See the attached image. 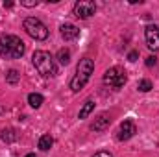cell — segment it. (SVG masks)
I'll return each instance as SVG.
<instances>
[{"label":"cell","instance_id":"1","mask_svg":"<svg viewBox=\"0 0 159 157\" xmlns=\"http://www.w3.org/2000/svg\"><path fill=\"white\" fill-rule=\"evenodd\" d=\"M26 46L17 35H0V56L6 59H19L24 54Z\"/></svg>","mask_w":159,"mask_h":157},{"label":"cell","instance_id":"2","mask_svg":"<svg viewBox=\"0 0 159 157\" xmlns=\"http://www.w3.org/2000/svg\"><path fill=\"white\" fill-rule=\"evenodd\" d=\"M32 61H34V65H35V69H37V72H39L41 76H44V78H52V76L57 74V69H56L54 57H52L48 52H44V50H37V52H34Z\"/></svg>","mask_w":159,"mask_h":157},{"label":"cell","instance_id":"3","mask_svg":"<svg viewBox=\"0 0 159 157\" xmlns=\"http://www.w3.org/2000/svg\"><path fill=\"white\" fill-rule=\"evenodd\" d=\"M93 70H94V63H93V59H89V57L80 59L78 69H76V76L70 79V89H72L74 92H78L80 89H83L85 83H87L89 78H91Z\"/></svg>","mask_w":159,"mask_h":157},{"label":"cell","instance_id":"4","mask_svg":"<svg viewBox=\"0 0 159 157\" xmlns=\"http://www.w3.org/2000/svg\"><path fill=\"white\" fill-rule=\"evenodd\" d=\"M24 30H26V34L32 39H35V41H44L48 37V28L41 22L39 19H35V17H28L24 20Z\"/></svg>","mask_w":159,"mask_h":157},{"label":"cell","instance_id":"5","mask_svg":"<svg viewBox=\"0 0 159 157\" xmlns=\"http://www.w3.org/2000/svg\"><path fill=\"white\" fill-rule=\"evenodd\" d=\"M126 79H128L126 70L120 69V67H111V69L106 70V74H104V83H107V85H111V87H115V89L124 87Z\"/></svg>","mask_w":159,"mask_h":157},{"label":"cell","instance_id":"6","mask_svg":"<svg viewBox=\"0 0 159 157\" xmlns=\"http://www.w3.org/2000/svg\"><path fill=\"white\" fill-rule=\"evenodd\" d=\"M96 11V4L91 0H80L74 4V15L78 19H89L91 15H94Z\"/></svg>","mask_w":159,"mask_h":157},{"label":"cell","instance_id":"7","mask_svg":"<svg viewBox=\"0 0 159 157\" xmlns=\"http://www.w3.org/2000/svg\"><path fill=\"white\" fill-rule=\"evenodd\" d=\"M144 37H146V44L150 50L159 52V28L157 26H148L146 32H144Z\"/></svg>","mask_w":159,"mask_h":157},{"label":"cell","instance_id":"8","mask_svg":"<svg viewBox=\"0 0 159 157\" xmlns=\"http://www.w3.org/2000/svg\"><path fill=\"white\" fill-rule=\"evenodd\" d=\"M135 133H137V128H135V124H133L131 120H124V122L120 124V128H119L117 139H119V141H128V139H131Z\"/></svg>","mask_w":159,"mask_h":157},{"label":"cell","instance_id":"9","mask_svg":"<svg viewBox=\"0 0 159 157\" xmlns=\"http://www.w3.org/2000/svg\"><path fill=\"white\" fill-rule=\"evenodd\" d=\"M59 30H61V37L65 41H74V39H78V35H80V30L74 24H63Z\"/></svg>","mask_w":159,"mask_h":157},{"label":"cell","instance_id":"10","mask_svg":"<svg viewBox=\"0 0 159 157\" xmlns=\"http://www.w3.org/2000/svg\"><path fill=\"white\" fill-rule=\"evenodd\" d=\"M109 124H111V118L109 115H100L98 118H94V122L91 124V129H94V131H104V129H107L109 128Z\"/></svg>","mask_w":159,"mask_h":157},{"label":"cell","instance_id":"11","mask_svg":"<svg viewBox=\"0 0 159 157\" xmlns=\"http://www.w3.org/2000/svg\"><path fill=\"white\" fill-rule=\"evenodd\" d=\"M0 139L6 141V142H13V141L17 139V133H15V129H11V128H2V129H0Z\"/></svg>","mask_w":159,"mask_h":157},{"label":"cell","instance_id":"12","mask_svg":"<svg viewBox=\"0 0 159 157\" xmlns=\"http://www.w3.org/2000/svg\"><path fill=\"white\" fill-rule=\"evenodd\" d=\"M52 144H54L52 135H43V137L39 139V150H43V152L50 150V148H52Z\"/></svg>","mask_w":159,"mask_h":157},{"label":"cell","instance_id":"13","mask_svg":"<svg viewBox=\"0 0 159 157\" xmlns=\"http://www.w3.org/2000/svg\"><path fill=\"white\" fill-rule=\"evenodd\" d=\"M28 104H30L34 109H39L41 105H43V96L37 94V92H32V94L28 96Z\"/></svg>","mask_w":159,"mask_h":157},{"label":"cell","instance_id":"14","mask_svg":"<svg viewBox=\"0 0 159 157\" xmlns=\"http://www.w3.org/2000/svg\"><path fill=\"white\" fill-rule=\"evenodd\" d=\"M93 109H94V102H93V100H87V102L83 104L81 111H80V118H87L93 113Z\"/></svg>","mask_w":159,"mask_h":157},{"label":"cell","instance_id":"15","mask_svg":"<svg viewBox=\"0 0 159 157\" xmlns=\"http://www.w3.org/2000/svg\"><path fill=\"white\" fill-rule=\"evenodd\" d=\"M57 59H59L61 65H69V61H70V52H69L67 48H61V50L57 52Z\"/></svg>","mask_w":159,"mask_h":157},{"label":"cell","instance_id":"16","mask_svg":"<svg viewBox=\"0 0 159 157\" xmlns=\"http://www.w3.org/2000/svg\"><path fill=\"white\" fill-rule=\"evenodd\" d=\"M6 79H7V83H13V85H15V83L20 79V74H19L17 70H13V69H11V70H7V74H6Z\"/></svg>","mask_w":159,"mask_h":157},{"label":"cell","instance_id":"17","mask_svg":"<svg viewBox=\"0 0 159 157\" xmlns=\"http://www.w3.org/2000/svg\"><path fill=\"white\" fill-rule=\"evenodd\" d=\"M137 89H139L141 92H148V91L152 89V81H150V79H141L139 85H137Z\"/></svg>","mask_w":159,"mask_h":157},{"label":"cell","instance_id":"18","mask_svg":"<svg viewBox=\"0 0 159 157\" xmlns=\"http://www.w3.org/2000/svg\"><path fill=\"white\" fill-rule=\"evenodd\" d=\"M20 4L26 6V7H34V6H37V0H22Z\"/></svg>","mask_w":159,"mask_h":157},{"label":"cell","instance_id":"19","mask_svg":"<svg viewBox=\"0 0 159 157\" xmlns=\"http://www.w3.org/2000/svg\"><path fill=\"white\" fill-rule=\"evenodd\" d=\"M93 157H113V155H111L109 152H96Z\"/></svg>","mask_w":159,"mask_h":157},{"label":"cell","instance_id":"20","mask_svg":"<svg viewBox=\"0 0 159 157\" xmlns=\"http://www.w3.org/2000/svg\"><path fill=\"white\" fill-rule=\"evenodd\" d=\"M137 57H139V54H137V52H129V56H128V59H129V61H137Z\"/></svg>","mask_w":159,"mask_h":157},{"label":"cell","instance_id":"21","mask_svg":"<svg viewBox=\"0 0 159 157\" xmlns=\"http://www.w3.org/2000/svg\"><path fill=\"white\" fill-rule=\"evenodd\" d=\"M146 65H148V67H152V65H156V57H154V56H150V57H146Z\"/></svg>","mask_w":159,"mask_h":157},{"label":"cell","instance_id":"22","mask_svg":"<svg viewBox=\"0 0 159 157\" xmlns=\"http://www.w3.org/2000/svg\"><path fill=\"white\" fill-rule=\"evenodd\" d=\"M26 157H37V155H35V154H28Z\"/></svg>","mask_w":159,"mask_h":157},{"label":"cell","instance_id":"23","mask_svg":"<svg viewBox=\"0 0 159 157\" xmlns=\"http://www.w3.org/2000/svg\"><path fill=\"white\" fill-rule=\"evenodd\" d=\"M0 111H2V109H0Z\"/></svg>","mask_w":159,"mask_h":157}]
</instances>
